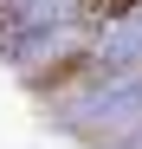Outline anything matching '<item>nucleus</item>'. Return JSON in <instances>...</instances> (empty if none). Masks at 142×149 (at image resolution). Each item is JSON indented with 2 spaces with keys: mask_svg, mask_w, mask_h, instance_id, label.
<instances>
[{
  "mask_svg": "<svg viewBox=\"0 0 142 149\" xmlns=\"http://www.w3.org/2000/svg\"><path fill=\"white\" fill-rule=\"evenodd\" d=\"M136 0H78V19H90V26H97V19H116V13H129Z\"/></svg>",
  "mask_w": 142,
  "mask_h": 149,
  "instance_id": "f03ea898",
  "label": "nucleus"
},
{
  "mask_svg": "<svg viewBox=\"0 0 142 149\" xmlns=\"http://www.w3.org/2000/svg\"><path fill=\"white\" fill-rule=\"evenodd\" d=\"M90 71H97V58H90V52H71V58H58V65L39 71V91H71V84H84Z\"/></svg>",
  "mask_w": 142,
  "mask_h": 149,
  "instance_id": "f257e3e1",
  "label": "nucleus"
}]
</instances>
